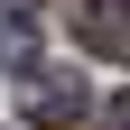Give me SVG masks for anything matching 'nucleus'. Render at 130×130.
<instances>
[{
  "mask_svg": "<svg viewBox=\"0 0 130 130\" xmlns=\"http://www.w3.org/2000/svg\"><path fill=\"white\" fill-rule=\"evenodd\" d=\"M84 111H93L84 74H19V121L28 130H74Z\"/></svg>",
  "mask_w": 130,
  "mask_h": 130,
  "instance_id": "1",
  "label": "nucleus"
},
{
  "mask_svg": "<svg viewBox=\"0 0 130 130\" xmlns=\"http://www.w3.org/2000/svg\"><path fill=\"white\" fill-rule=\"evenodd\" d=\"M74 37H84L93 56L130 65V0H74Z\"/></svg>",
  "mask_w": 130,
  "mask_h": 130,
  "instance_id": "2",
  "label": "nucleus"
},
{
  "mask_svg": "<svg viewBox=\"0 0 130 130\" xmlns=\"http://www.w3.org/2000/svg\"><path fill=\"white\" fill-rule=\"evenodd\" d=\"M0 65L9 74H37V28L28 19H0Z\"/></svg>",
  "mask_w": 130,
  "mask_h": 130,
  "instance_id": "3",
  "label": "nucleus"
},
{
  "mask_svg": "<svg viewBox=\"0 0 130 130\" xmlns=\"http://www.w3.org/2000/svg\"><path fill=\"white\" fill-rule=\"evenodd\" d=\"M102 121H111V130H130V93H111V111H102Z\"/></svg>",
  "mask_w": 130,
  "mask_h": 130,
  "instance_id": "4",
  "label": "nucleus"
}]
</instances>
